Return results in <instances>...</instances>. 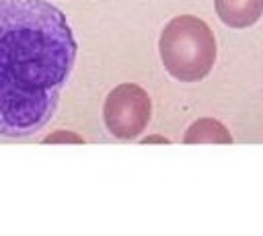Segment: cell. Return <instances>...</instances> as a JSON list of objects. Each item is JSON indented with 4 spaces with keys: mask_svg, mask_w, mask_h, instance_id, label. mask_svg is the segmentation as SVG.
<instances>
[{
    "mask_svg": "<svg viewBox=\"0 0 263 236\" xmlns=\"http://www.w3.org/2000/svg\"><path fill=\"white\" fill-rule=\"evenodd\" d=\"M76 60L66 14L45 0H0V135L43 129Z\"/></svg>",
    "mask_w": 263,
    "mask_h": 236,
    "instance_id": "cell-1",
    "label": "cell"
},
{
    "mask_svg": "<svg viewBox=\"0 0 263 236\" xmlns=\"http://www.w3.org/2000/svg\"><path fill=\"white\" fill-rule=\"evenodd\" d=\"M160 60L166 72L181 82L203 80L216 62L212 29L193 14L171 18L158 39Z\"/></svg>",
    "mask_w": 263,
    "mask_h": 236,
    "instance_id": "cell-2",
    "label": "cell"
},
{
    "mask_svg": "<svg viewBox=\"0 0 263 236\" xmlns=\"http://www.w3.org/2000/svg\"><path fill=\"white\" fill-rule=\"evenodd\" d=\"M150 113H152V103L148 92L132 82L115 86L105 99V107H103L105 125L119 140L138 137L146 129L150 121Z\"/></svg>",
    "mask_w": 263,
    "mask_h": 236,
    "instance_id": "cell-3",
    "label": "cell"
},
{
    "mask_svg": "<svg viewBox=\"0 0 263 236\" xmlns=\"http://www.w3.org/2000/svg\"><path fill=\"white\" fill-rule=\"evenodd\" d=\"M218 18L232 29H247L263 14V0H214Z\"/></svg>",
    "mask_w": 263,
    "mask_h": 236,
    "instance_id": "cell-4",
    "label": "cell"
},
{
    "mask_svg": "<svg viewBox=\"0 0 263 236\" xmlns=\"http://www.w3.org/2000/svg\"><path fill=\"white\" fill-rule=\"evenodd\" d=\"M185 144H232L230 131L216 119L203 117L189 125L183 135Z\"/></svg>",
    "mask_w": 263,
    "mask_h": 236,
    "instance_id": "cell-5",
    "label": "cell"
},
{
    "mask_svg": "<svg viewBox=\"0 0 263 236\" xmlns=\"http://www.w3.org/2000/svg\"><path fill=\"white\" fill-rule=\"evenodd\" d=\"M43 142H72V144H80V142H84L80 135H76V133H70V131H58V133H51V135H47Z\"/></svg>",
    "mask_w": 263,
    "mask_h": 236,
    "instance_id": "cell-6",
    "label": "cell"
},
{
    "mask_svg": "<svg viewBox=\"0 0 263 236\" xmlns=\"http://www.w3.org/2000/svg\"><path fill=\"white\" fill-rule=\"evenodd\" d=\"M148 142H166L164 137H158V135H154V137H146L144 140V144H148Z\"/></svg>",
    "mask_w": 263,
    "mask_h": 236,
    "instance_id": "cell-7",
    "label": "cell"
}]
</instances>
